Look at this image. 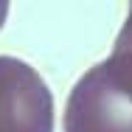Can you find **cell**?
Returning <instances> with one entry per match:
<instances>
[{
    "instance_id": "1",
    "label": "cell",
    "mask_w": 132,
    "mask_h": 132,
    "mask_svg": "<svg viewBox=\"0 0 132 132\" xmlns=\"http://www.w3.org/2000/svg\"><path fill=\"white\" fill-rule=\"evenodd\" d=\"M65 132H132V51H112L68 96Z\"/></svg>"
},
{
    "instance_id": "2",
    "label": "cell",
    "mask_w": 132,
    "mask_h": 132,
    "mask_svg": "<svg viewBox=\"0 0 132 132\" xmlns=\"http://www.w3.org/2000/svg\"><path fill=\"white\" fill-rule=\"evenodd\" d=\"M0 132H53L48 84L14 56H0Z\"/></svg>"
},
{
    "instance_id": "3",
    "label": "cell",
    "mask_w": 132,
    "mask_h": 132,
    "mask_svg": "<svg viewBox=\"0 0 132 132\" xmlns=\"http://www.w3.org/2000/svg\"><path fill=\"white\" fill-rule=\"evenodd\" d=\"M112 51H132V3H129V14H127V23L121 26L118 37H115V45Z\"/></svg>"
},
{
    "instance_id": "4",
    "label": "cell",
    "mask_w": 132,
    "mask_h": 132,
    "mask_svg": "<svg viewBox=\"0 0 132 132\" xmlns=\"http://www.w3.org/2000/svg\"><path fill=\"white\" fill-rule=\"evenodd\" d=\"M6 17H9V3L0 0V28H3V23H6Z\"/></svg>"
}]
</instances>
